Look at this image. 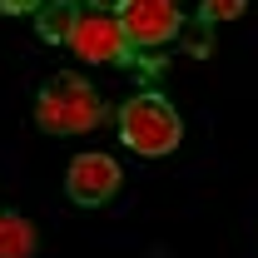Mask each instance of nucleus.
I'll return each mask as SVG.
<instances>
[{
    "label": "nucleus",
    "instance_id": "nucleus-7",
    "mask_svg": "<svg viewBox=\"0 0 258 258\" xmlns=\"http://www.w3.org/2000/svg\"><path fill=\"white\" fill-rule=\"evenodd\" d=\"M0 258H35V228L20 214H0Z\"/></svg>",
    "mask_w": 258,
    "mask_h": 258
},
{
    "label": "nucleus",
    "instance_id": "nucleus-1",
    "mask_svg": "<svg viewBox=\"0 0 258 258\" xmlns=\"http://www.w3.org/2000/svg\"><path fill=\"white\" fill-rule=\"evenodd\" d=\"M99 119H104V95L75 70L50 75L35 95V124L45 134H90L99 129Z\"/></svg>",
    "mask_w": 258,
    "mask_h": 258
},
{
    "label": "nucleus",
    "instance_id": "nucleus-2",
    "mask_svg": "<svg viewBox=\"0 0 258 258\" xmlns=\"http://www.w3.org/2000/svg\"><path fill=\"white\" fill-rule=\"evenodd\" d=\"M119 139H124L134 154H144V159H164V154H174L179 149V139H184V119H179V109L169 104L164 95H134L119 104Z\"/></svg>",
    "mask_w": 258,
    "mask_h": 258
},
{
    "label": "nucleus",
    "instance_id": "nucleus-4",
    "mask_svg": "<svg viewBox=\"0 0 258 258\" xmlns=\"http://www.w3.org/2000/svg\"><path fill=\"white\" fill-rule=\"evenodd\" d=\"M119 184H124V169L109 159V154H80V159H70V169H64V194L80 209L109 204L119 194Z\"/></svg>",
    "mask_w": 258,
    "mask_h": 258
},
{
    "label": "nucleus",
    "instance_id": "nucleus-3",
    "mask_svg": "<svg viewBox=\"0 0 258 258\" xmlns=\"http://www.w3.org/2000/svg\"><path fill=\"white\" fill-rule=\"evenodd\" d=\"M119 25H124L129 45L159 50L169 40H179L184 10H179V0H124V5H119Z\"/></svg>",
    "mask_w": 258,
    "mask_h": 258
},
{
    "label": "nucleus",
    "instance_id": "nucleus-5",
    "mask_svg": "<svg viewBox=\"0 0 258 258\" xmlns=\"http://www.w3.org/2000/svg\"><path fill=\"white\" fill-rule=\"evenodd\" d=\"M70 50L80 55L85 64H119L129 50L124 40V25H119V15H80V25L70 35Z\"/></svg>",
    "mask_w": 258,
    "mask_h": 258
},
{
    "label": "nucleus",
    "instance_id": "nucleus-9",
    "mask_svg": "<svg viewBox=\"0 0 258 258\" xmlns=\"http://www.w3.org/2000/svg\"><path fill=\"white\" fill-rule=\"evenodd\" d=\"M248 10V0H199V15L209 20V25H219V20H238Z\"/></svg>",
    "mask_w": 258,
    "mask_h": 258
},
{
    "label": "nucleus",
    "instance_id": "nucleus-8",
    "mask_svg": "<svg viewBox=\"0 0 258 258\" xmlns=\"http://www.w3.org/2000/svg\"><path fill=\"white\" fill-rule=\"evenodd\" d=\"M179 45H184L189 55H209V50H214V25H209L204 15L184 20V30H179Z\"/></svg>",
    "mask_w": 258,
    "mask_h": 258
},
{
    "label": "nucleus",
    "instance_id": "nucleus-11",
    "mask_svg": "<svg viewBox=\"0 0 258 258\" xmlns=\"http://www.w3.org/2000/svg\"><path fill=\"white\" fill-rule=\"evenodd\" d=\"M90 5H95V10H119L124 0H90Z\"/></svg>",
    "mask_w": 258,
    "mask_h": 258
},
{
    "label": "nucleus",
    "instance_id": "nucleus-6",
    "mask_svg": "<svg viewBox=\"0 0 258 258\" xmlns=\"http://www.w3.org/2000/svg\"><path fill=\"white\" fill-rule=\"evenodd\" d=\"M80 15H85V10H75L70 0H50V5L35 10V30H40V40H50V45H70Z\"/></svg>",
    "mask_w": 258,
    "mask_h": 258
},
{
    "label": "nucleus",
    "instance_id": "nucleus-10",
    "mask_svg": "<svg viewBox=\"0 0 258 258\" xmlns=\"http://www.w3.org/2000/svg\"><path fill=\"white\" fill-rule=\"evenodd\" d=\"M40 5H45V0H0V10H5V15H35Z\"/></svg>",
    "mask_w": 258,
    "mask_h": 258
}]
</instances>
